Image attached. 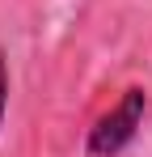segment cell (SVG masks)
Segmentation results:
<instances>
[{
    "label": "cell",
    "instance_id": "obj_2",
    "mask_svg": "<svg viewBox=\"0 0 152 157\" xmlns=\"http://www.w3.org/2000/svg\"><path fill=\"white\" fill-rule=\"evenodd\" d=\"M4 115H9V51L0 47V128H4Z\"/></svg>",
    "mask_w": 152,
    "mask_h": 157
},
{
    "label": "cell",
    "instance_id": "obj_1",
    "mask_svg": "<svg viewBox=\"0 0 152 157\" xmlns=\"http://www.w3.org/2000/svg\"><path fill=\"white\" fill-rule=\"evenodd\" d=\"M144 115H148V89L144 85H127L123 94H118V102L110 106L106 115H97V123L89 128L85 153L89 157H118L139 136Z\"/></svg>",
    "mask_w": 152,
    "mask_h": 157
}]
</instances>
